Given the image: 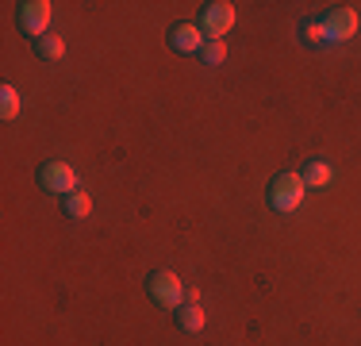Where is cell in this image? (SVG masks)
<instances>
[{
  "mask_svg": "<svg viewBox=\"0 0 361 346\" xmlns=\"http://www.w3.org/2000/svg\"><path fill=\"white\" fill-rule=\"evenodd\" d=\"M185 304H200V289H185Z\"/></svg>",
  "mask_w": 361,
  "mask_h": 346,
  "instance_id": "15",
  "label": "cell"
},
{
  "mask_svg": "<svg viewBox=\"0 0 361 346\" xmlns=\"http://www.w3.org/2000/svg\"><path fill=\"white\" fill-rule=\"evenodd\" d=\"M300 39H304L307 47H326V31H323V20H307L304 28H300Z\"/></svg>",
  "mask_w": 361,
  "mask_h": 346,
  "instance_id": "14",
  "label": "cell"
},
{
  "mask_svg": "<svg viewBox=\"0 0 361 346\" xmlns=\"http://www.w3.org/2000/svg\"><path fill=\"white\" fill-rule=\"evenodd\" d=\"M323 31H326V42H346V39H354V31H357V12H354L350 4L331 8V12L323 16Z\"/></svg>",
  "mask_w": 361,
  "mask_h": 346,
  "instance_id": "5",
  "label": "cell"
},
{
  "mask_svg": "<svg viewBox=\"0 0 361 346\" xmlns=\"http://www.w3.org/2000/svg\"><path fill=\"white\" fill-rule=\"evenodd\" d=\"M0 116L4 119L20 116V93H16L12 85H0Z\"/></svg>",
  "mask_w": 361,
  "mask_h": 346,
  "instance_id": "13",
  "label": "cell"
},
{
  "mask_svg": "<svg viewBox=\"0 0 361 346\" xmlns=\"http://www.w3.org/2000/svg\"><path fill=\"white\" fill-rule=\"evenodd\" d=\"M50 0H23L20 4V28L27 31V35H35V39H42L50 28Z\"/></svg>",
  "mask_w": 361,
  "mask_h": 346,
  "instance_id": "6",
  "label": "cell"
},
{
  "mask_svg": "<svg viewBox=\"0 0 361 346\" xmlns=\"http://www.w3.org/2000/svg\"><path fill=\"white\" fill-rule=\"evenodd\" d=\"M200 58H204V66H223V62H227V42H223V39H208V42H204V50H200Z\"/></svg>",
  "mask_w": 361,
  "mask_h": 346,
  "instance_id": "12",
  "label": "cell"
},
{
  "mask_svg": "<svg viewBox=\"0 0 361 346\" xmlns=\"http://www.w3.org/2000/svg\"><path fill=\"white\" fill-rule=\"evenodd\" d=\"M35 50H39V58H42V62H62V58H66V39H62V35H42V39L35 42Z\"/></svg>",
  "mask_w": 361,
  "mask_h": 346,
  "instance_id": "9",
  "label": "cell"
},
{
  "mask_svg": "<svg viewBox=\"0 0 361 346\" xmlns=\"http://www.w3.org/2000/svg\"><path fill=\"white\" fill-rule=\"evenodd\" d=\"M304 196H307V185H304L300 173H277V177L269 181V189H265V201H269V208L281 215L296 212V208L304 204Z\"/></svg>",
  "mask_w": 361,
  "mask_h": 346,
  "instance_id": "1",
  "label": "cell"
},
{
  "mask_svg": "<svg viewBox=\"0 0 361 346\" xmlns=\"http://www.w3.org/2000/svg\"><path fill=\"white\" fill-rule=\"evenodd\" d=\"M169 47H173L177 54H200V50H204L200 23H177V28L169 31Z\"/></svg>",
  "mask_w": 361,
  "mask_h": 346,
  "instance_id": "7",
  "label": "cell"
},
{
  "mask_svg": "<svg viewBox=\"0 0 361 346\" xmlns=\"http://www.w3.org/2000/svg\"><path fill=\"white\" fill-rule=\"evenodd\" d=\"M146 292L154 297L158 308H169V311H177L185 304V285H180V277L169 273V270H158V273L146 277Z\"/></svg>",
  "mask_w": 361,
  "mask_h": 346,
  "instance_id": "2",
  "label": "cell"
},
{
  "mask_svg": "<svg viewBox=\"0 0 361 346\" xmlns=\"http://www.w3.org/2000/svg\"><path fill=\"white\" fill-rule=\"evenodd\" d=\"M231 28H235V4L227 0H212V4L200 8V31L208 39H223Z\"/></svg>",
  "mask_w": 361,
  "mask_h": 346,
  "instance_id": "4",
  "label": "cell"
},
{
  "mask_svg": "<svg viewBox=\"0 0 361 346\" xmlns=\"http://www.w3.org/2000/svg\"><path fill=\"white\" fill-rule=\"evenodd\" d=\"M62 208H66V215H70V220H85V215L92 212V196L77 189V193H70V196L62 201Z\"/></svg>",
  "mask_w": 361,
  "mask_h": 346,
  "instance_id": "11",
  "label": "cell"
},
{
  "mask_svg": "<svg viewBox=\"0 0 361 346\" xmlns=\"http://www.w3.org/2000/svg\"><path fill=\"white\" fill-rule=\"evenodd\" d=\"M39 185L47 189V193H58L66 201L70 193H77V169L70 166V162H42Z\"/></svg>",
  "mask_w": 361,
  "mask_h": 346,
  "instance_id": "3",
  "label": "cell"
},
{
  "mask_svg": "<svg viewBox=\"0 0 361 346\" xmlns=\"http://www.w3.org/2000/svg\"><path fill=\"white\" fill-rule=\"evenodd\" d=\"M204 323H208V316H204L200 304H180L177 308V327H180V331L196 335V331H204Z\"/></svg>",
  "mask_w": 361,
  "mask_h": 346,
  "instance_id": "8",
  "label": "cell"
},
{
  "mask_svg": "<svg viewBox=\"0 0 361 346\" xmlns=\"http://www.w3.org/2000/svg\"><path fill=\"white\" fill-rule=\"evenodd\" d=\"M300 177H304L307 189H323V185H331V166H326V162H319V158H312Z\"/></svg>",
  "mask_w": 361,
  "mask_h": 346,
  "instance_id": "10",
  "label": "cell"
}]
</instances>
